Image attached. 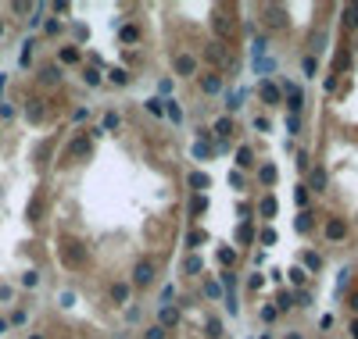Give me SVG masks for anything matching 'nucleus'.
Wrapping results in <instances>:
<instances>
[{"label": "nucleus", "mask_w": 358, "mask_h": 339, "mask_svg": "<svg viewBox=\"0 0 358 339\" xmlns=\"http://www.w3.org/2000/svg\"><path fill=\"white\" fill-rule=\"evenodd\" d=\"M251 57H255V72L258 75H268L276 65H272V57H268V43L265 39H255L251 43Z\"/></svg>", "instance_id": "nucleus-1"}, {"label": "nucleus", "mask_w": 358, "mask_h": 339, "mask_svg": "<svg viewBox=\"0 0 358 339\" xmlns=\"http://www.w3.org/2000/svg\"><path fill=\"white\" fill-rule=\"evenodd\" d=\"M151 282H154V264L151 261H140L133 268V286H151Z\"/></svg>", "instance_id": "nucleus-2"}, {"label": "nucleus", "mask_w": 358, "mask_h": 339, "mask_svg": "<svg viewBox=\"0 0 358 339\" xmlns=\"http://www.w3.org/2000/svg\"><path fill=\"white\" fill-rule=\"evenodd\" d=\"M176 72L179 75H193V72H197V61H193L190 54H179L176 57Z\"/></svg>", "instance_id": "nucleus-3"}, {"label": "nucleus", "mask_w": 358, "mask_h": 339, "mask_svg": "<svg viewBox=\"0 0 358 339\" xmlns=\"http://www.w3.org/2000/svg\"><path fill=\"white\" fill-rule=\"evenodd\" d=\"M287 107H290V114L301 111V89H297L294 82H287Z\"/></svg>", "instance_id": "nucleus-4"}, {"label": "nucleus", "mask_w": 358, "mask_h": 339, "mask_svg": "<svg viewBox=\"0 0 358 339\" xmlns=\"http://www.w3.org/2000/svg\"><path fill=\"white\" fill-rule=\"evenodd\" d=\"M344 232H348V228H344V222H340V218L326 222V239H344Z\"/></svg>", "instance_id": "nucleus-5"}, {"label": "nucleus", "mask_w": 358, "mask_h": 339, "mask_svg": "<svg viewBox=\"0 0 358 339\" xmlns=\"http://www.w3.org/2000/svg\"><path fill=\"white\" fill-rule=\"evenodd\" d=\"M158 318H161V321H158V325H161V329H169V325H176V321H179V314H176V307H161V311H158Z\"/></svg>", "instance_id": "nucleus-6"}, {"label": "nucleus", "mask_w": 358, "mask_h": 339, "mask_svg": "<svg viewBox=\"0 0 358 339\" xmlns=\"http://www.w3.org/2000/svg\"><path fill=\"white\" fill-rule=\"evenodd\" d=\"M265 14H268V25H283V22H287V18H283L287 11H283L279 4H268V7H265Z\"/></svg>", "instance_id": "nucleus-7"}, {"label": "nucleus", "mask_w": 358, "mask_h": 339, "mask_svg": "<svg viewBox=\"0 0 358 339\" xmlns=\"http://www.w3.org/2000/svg\"><path fill=\"white\" fill-rule=\"evenodd\" d=\"M258 211H262V218H276V196H262Z\"/></svg>", "instance_id": "nucleus-8"}, {"label": "nucleus", "mask_w": 358, "mask_h": 339, "mask_svg": "<svg viewBox=\"0 0 358 339\" xmlns=\"http://www.w3.org/2000/svg\"><path fill=\"white\" fill-rule=\"evenodd\" d=\"M201 268H204V261H201V257H197V254H190V257H186V261H183V271H186V275H197V271H201Z\"/></svg>", "instance_id": "nucleus-9"}, {"label": "nucleus", "mask_w": 358, "mask_h": 339, "mask_svg": "<svg viewBox=\"0 0 358 339\" xmlns=\"http://www.w3.org/2000/svg\"><path fill=\"white\" fill-rule=\"evenodd\" d=\"M262 100L265 104H279V89L272 82H262Z\"/></svg>", "instance_id": "nucleus-10"}, {"label": "nucleus", "mask_w": 358, "mask_h": 339, "mask_svg": "<svg viewBox=\"0 0 358 339\" xmlns=\"http://www.w3.org/2000/svg\"><path fill=\"white\" fill-rule=\"evenodd\" d=\"M201 89H204V93H219V89H222V79H219V75H204Z\"/></svg>", "instance_id": "nucleus-11"}, {"label": "nucleus", "mask_w": 358, "mask_h": 339, "mask_svg": "<svg viewBox=\"0 0 358 339\" xmlns=\"http://www.w3.org/2000/svg\"><path fill=\"white\" fill-rule=\"evenodd\" d=\"M65 261H68V264H79V261H83L79 243H68V246H65Z\"/></svg>", "instance_id": "nucleus-12"}, {"label": "nucleus", "mask_w": 358, "mask_h": 339, "mask_svg": "<svg viewBox=\"0 0 358 339\" xmlns=\"http://www.w3.org/2000/svg\"><path fill=\"white\" fill-rule=\"evenodd\" d=\"M344 25H348V29H358V4H348V7H344Z\"/></svg>", "instance_id": "nucleus-13"}, {"label": "nucleus", "mask_w": 358, "mask_h": 339, "mask_svg": "<svg viewBox=\"0 0 358 339\" xmlns=\"http://www.w3.org/2000/svg\"><path fill=\"white\" fill-rule=\"evenodd\" d=\"M190 186H193V189H208V186H212V179H208L204 172H193V175H190Z\"/></svg>", "instance_id": "nucleus-14"}, {"label": "nucleus", "mask_w": 358, "mask_h": 339, "mask_svg": "<svg viewBox=\"0 0 358 339\" xmlns=\"http://www.w3.org/2000/svg\"><path fill=\"white\" fill-rule=\"evenodd\" d=\"M111 300H115V303H126V300H129V286H126V282H118V286L111 289Z\"/></svg>", "instance_id": "nucleus-15"}, {"label": "nucleus", "mask_w": 358, "mask_h": 339, "mask_svg": "<svg viewBox=\"0 0 358 339\" xmlns=\"http://www.w3.org/2000/svg\"><path fill=\"white\" fill-rule=\"evenodd\" d=\"M236 164H240V168H251V164H255V157H251V147H240V150H236Z\"/></svg>", "instance_id": "nucleus-16"}, {"label": "nucleus", "mask_w": 358, "mask_h": 339, "mask_svg": "<svg viewBox=\"0 0 358 339\" xmlns=\"http://www.w3.org/2000/svg\"><path fill=\"white\" fill-rule=\"evenodd\" d=\"M165 114H169L172 121H183V107H179L176 100H165Z\"/></svg>", "instance_id": "nucleus-17"}, {"label": "nucleus", "mask_w": 358, "mask_h": 339, "mask_svg": "<svg viewBox=\"0 0 358 339\" xmlns=\"http://www.w3.org/2000/svg\"><path fill=\"white\" fill-rule=\"evenodd\" d=\"M258 179L265 182V186H272V182H276V168H272V164H262V172H258Z\"/></svg>", "instance_id": "nucleus-18"}, {"label": "nucleus", "mask_w": 358, "mask_h": 339, "mask_svg": "<svg viewBox=\"0 0 358 339\" xmlns=\"http://www.w3.org/2000/svg\"><path fill=\"white\" fill-rule=\"evenodd\" d=\"M204 329H208V339H219V336H222V321H219V318H208Z\"/></svg>", "instance_id": "nucleus-19"}, {"label": "nucleus", "mask_w": 358, "mask_h": 339, "mask_svg": "<svg viewBox=\"0 0 358 339\" xmlns=\"http://www.w3.org/2000/svg\"><path fill=\"white\" fill-rule=\"evenodd\" d=\"M147 111H151V114H165V100L151 97V100H147Z\"/></svg>", "instance_id": "nucleus-20"}, {"label": "nucleus", "mask_w": 358, "mask_h": 339, "mask_svg": "<svg viewBox=\"0 0 358 339\" xmlns=\"http://www.w3.org/2000/svg\"><path fill=\"white\" fill-rule=\"evenodd\" d=\"M308 228H312V214L301 211V214H297V232H308Z\"/></svg>", "instance_id": "nucleus-21"}, {"label": "nucleus", "mask_w": 358, "mask_h": 339, "mask_svg": "<svg viewBox=\"0 0 358 339\" xmlns=\"http://www.w3.org/2000/svg\"><path fill=\"white\" fill-rule=\"evenodd\" d=\"M111 82H115V86H126V82H129V72H126V68H115V72H111Z\"/></svg>", "instance_id": "nucleus-22"}, {"label": "nucleus", "mask_w": 358, "mask_h": 339, "mask_svg": "<svg viewBox=\"0 0 358 339\" xmlns=\"http://www.w3.org/2000/svg\"><path fill=\"white\" fill-rule=\"evenodd\" d=\"M215 132H219V136H229V132H233V121H229V118H219V121H215Z\"/></svg>", "instance_id": "nucleus-23"}, {"label": "nucleus", "mask_w": 358, "mask_h": 339, "mask_svg": "<svg viewBox=\"0 0 358 339\" xmlns=\"http://www.w3.org/2000/svg\"><path fill=\"white\" fill-rule=\"evenodd\" d=\"M57 79H61V68H43V82H57Z\"/></svg>", "instance_id": "nucleus-24"}, {"label": "nucleus", "mask_w": 358, "mask_h": 339, "mask_svg": "<svg viewBox=\"0 0 358 339\" xmlns=\"http://www.w3.org/2000/svg\"><path fill=\"white\" fill-rule=\"evenodd\" d=\"M312 186H315V189L326 186V172H322V168H315V172H312Z\"/></svg>", "instance_id": "nucleus-25"}, {"label": "nucleus", "mask_w": 358, "mask_h": 339, "mask_svg": "<svg viewBox=\"0 0 358 339\" xmlns=\"http://www.w3.org/2000/svg\"><path fill=\"white\" fill-rule=\"evenodd\" d=\"M204 207H208V200H204V196H193V200H190V214H201Z\"/></svg>", "instance_id": "nucleus-26"}, {"label": "nucleus", "mask_w": 358, "mask_h": 339, "mask_svg": "<svg viewBox=\"0 0 358 339\" xmlns=\"http://www.w3.org/2000/svg\"><path fill=\"white\" fill-rule=\"evenodd\" d=\"M305 264H308L312 271H319V268H322V257H319V254H305Z\"/></svg>", "instance_id": "nucleus-27"}, {"label": "nucleus", "mask_w": 358, "mask_h": 339, "mask_svg": "<svg viewBox=\"0 0 358 339\" xmlns=\"http://www.w3.org/2000/svg\"><path fill=\"white\" fill-rule=\"evenodd\" d=\"M240 100H244V93H240V89H233V93L226 97V104H229V111H236V107H240Z\"/></svg>", "instance_id": "nucleus-28"}, {"label": "nucleus", "mask_w": 358, "mask_h": 339, "mask_svg": "<svg viewBox=\"0 0 358 339\" xmlns=\"http://www.w3.org/2000/svg\"><path fill=\"white\" fill-rule=\"evenodd\" d=\"M61 61H68V65H76V61H79V50H76V47H65V50H61Z\"/></svg>", "instance_id": "nucleus-29"}, {"label": "nucleus", "mask_w": 358, "mask_h": 339, "mask_svg": "<svg viewBox=\"0 0 358 339\" xmlns=\"http://www.w3.org/2000/svg\"><path fill=\"white\" fill-rule=\"evenodd\" d=\"M305 279H308V275H305V268H290V282H294V286H301Z\"/></svg>", "instance_id": "nucleus-30"}, {"label": "nucleus", "mask_w": 358, "mask_h": 339, "mask_svg": "<svg viewBox=\"0 0 358 339\" xmlns=\"http://www.w3.org/2000/svg\"><path fill=\"white\" fill-rule=\"evenodd\" d=\"M36 282H40V275H36V271H25V275H22V286H25V289H33Z\"/></svg>", "instance_id": "nucleus-31"}, {"label": "nucleus", "mask_w": 358, "mask_h": 339, "mask_svg": "<svg viewBox=\"0 0 358 339\" xmlns=\"http://www.w3.org/2000/svg\"><path fill=\"white\" fill-rule=\"evenodd\" d=\"M208 153H212V147H208V143H197V147H193V157H197V161H204Z\"/></svg>", "instance_id": "nucleus-32"}, {"label": "nucleus", "mask_w": 358, "mask_h": 339, "mask_svg": "<svg viewBox=\"0 0 358 339\" xmlns=\"http://www.w3.org/2000/svg\"><path fill=\"white\" fill-rule=\"evenodd\" d=\"M143 339H165V329H161V325H151Z\"/></svg>", "instance_id": "nucleus-33"}, {"label": "nucleus", "mask_w": 358, "mask_h": 339, "mask_svg": "<svg viewBox=\"0 0 358 339\" xmlns=\"http://www.w3.org/2000/svg\"><path fill=\"white\" fill-rule=\"evenodd\" d=\"M104 129H118V114H115V111L104 114Z\"/></svg>", "instance_id": "nucleus-34"}, {"label": "nucleus", "mask_w": 358, "mask_h": 339, "mask_svg": "<svg viewBox=\"0 0 358 339\" xmlns=\"http://www.w3.org/2000/svg\"><path fill=\"white\" fill-rule=\"evenodd\" d=\"M186 243H190V246H201V243H204V232H197V228H193V232L186 236Z\"/></svg>", "instance_id": "nucleus-35"}, {"label": "nucleus", "mask_w": 358, "mask_h": 339, "mask_svg": "<svg viewBox=\"0 0 358 339\" xmlns=\"http://www.w3.org/2000/svg\"><path fill=\"white\" fill-rule=\"evenodd\" d=\"M208 57H212V61H222V43H212V47H208Z\"/></svg>", "instance_id": "nucleus-36"}, {"label": "nucleus", "mask_w": 358, "mask_h": 339, "mask_svg": "<svg viewBox=\"0 0 358 339\" xmlns=\"http://www.w3.org/2000/svg\"><path fill=\"white\" fill-rule=\"evenodd\" d=\"M301 68H305V75H315V57H305Z\"/></svg>", "instance_id": "nucleus-37"}, {"label": "nucleus", "mask_w": 358, "mask_h": 339, "mask_svg": "<svg viewBox=\"0 0 358 339\" xmlns=\"http://www.w3.org/2000/svg\"><path fill=\"white\" fill-rule=\"evenodd\" d=\"M122 39H126V43H136V29L126 25V29H122Z\"/></svg>", "instance_id": "nucleus-38"}, {"label": "nucleus", "mask_w": 358, "mask_h": 339, "mask_svg": "<svg viewBox=\"0 0 358 339\" xmlns=\"http://www.w3.org/2000/svg\"><path fill=\"white\" fill-rule=\"evenodd\" d=\"M262 243H265V246L276 243V232H272V228H262Z\"/></svg>", "instance_id": "nucleus-39"}, {"label": "nucleus", "mask_w": 358, "mask_h": 339, "mask_svg": "<svg viewBox=\"0 0 358 339\" xmlns=\"http://www.w3.org/2000/svg\"><path fill=\"white\" fill-rule=\"evenodd\" d=\"M236 239L247 243V239H251V225H240V228H236Z\"/></svg>", "instance_id": "nucleus-40"}, {"label": "nucleus", "mask_w": 358, "mask_h": 339, "mask_svg": "<svg viewBox=\"0 0 358 339\" xmlns=\"http://www.w3.org/2000/svg\"><path fill=\"white\" fill-rule=\"evenodd\" d=\"M229 186H233V189H240V186H244V175H240V172H233V175H229Z\"/></svg>", "instance_id": "nucleus-41"}, {"label": "nucleus", "mask_w": 358, "mask_h": 339, "mask_svg": "<svg viewBox=\"0 0 358 339\" xmlns=\"http://www.w3.org/2000/svg\"><path fill=\"white\" fill-rule=\"evenodd\" d=\"M233 257H236L233 250H219V261H222V264H233Z\"/></svg>", "instance_id": "nucleus-42"}, {"label": "nucleus", "mask_w": 358, "mask_h": 339, "mask_svg": "<svg viewBox=\"0 0 358 339\" xmlns=\"http://www.w3.org/2000/svg\"><path fill=\"white\" fill-rule=\"evenodd\" d=\"M204 293H208V297H219L222 289H219V282H204Z\"/></svg>", "instance_id": "nucleus-43"}, {"label": "nucleus", "mask_w": 358, "mask_h": 339, "mask_svg": "<svg viewBox=\"0 0 358 339\" xmlns=\"http://www.w3.org/2000/svg\"><path fill=\"white\" fill-rule=\"evenodd\" d=\"M83 79H86V82H90V86H97V82H100V75H97V72H93V68H90V72H86V75H83Z\"/></svg>", "instance_id": "nucleus-44"}, {"label": "nucleus", "mask_w": 358, "mask_h": 339, "mask_svg": "<svg viewBox=\"0 0 358 339\" xmlns=\"http://www.w3.org/2000/svg\"><path fill=\"white\" fill-rule=\"evenodd\" d=\"M351 336H355V339H358V318H355V321H351Z\"/></svg>", "instance_id": "nucleus-45"}, {"label": "nucleus", "mask_w": 358, "mask_h": 339, "mask_svg": "<svg viewBox=\"0 0 358 339\" xmlns=\"http://www.w3.org/2000/svg\"><path fill=\"white\" fill-rule=\"evenodd\" d=\"M351 307H355V314H358V293H355V297H351Z\"/></svg>", "instance_id": "nucleus-46"}, {"label": "nucleus", "mask_w": 358, "mask_h": 339, "mask_svg": "<svg viewBox=\"0 0 358 339\" xmlns=\"http://www.w3.org/2000/svg\"><path fill=\"white\" fill-rule=\"evenodd\" d=\"M4 332H7V321H4V318H0V336H4Z\"/></svg>", "instance_id": "nucleus-47"}, {"label": "nucleus", "mask_w": 358, "mask_h": 339, "mask_svg": "<svg viewBox=\"0 0 358 339\" xmlns=\"http://www.w3.org/2000/svg\"><path fill=\"white\" fill-rule=\"evenodd\" d=\"M0 39H4V22H0Z\"/></svg>", "instance_id": "nucleus-48"}, {"label": "nucleus", "mask_w": 358, "mask_h": 339, "mask_svg": "<svg viewBox=\"0 0 358 339\" xmlns=\"http://www.w3.org/2000/svg\"><path fill=\"white\" fill-rule=\"evenodd\" d=\"M29 339H43V336H29Z\"/></svg>", "instance_id": "nucleus-49"}]
</instances>
